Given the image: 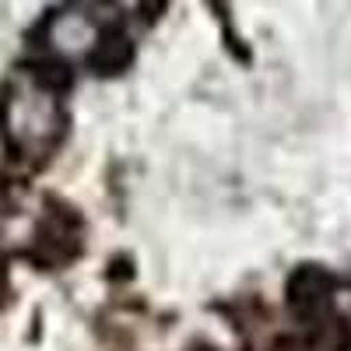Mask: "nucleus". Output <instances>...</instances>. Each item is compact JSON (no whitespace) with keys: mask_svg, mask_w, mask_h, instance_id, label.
<instances>
[{"mask_svg":"<svg viewBox=\"0 0 351 351\" xmlns=\"http://www.w3.org/2000/svg\"><path fill=\"white\" fill-rule=\"evenodd\" d=\"M106 4L123 11V14H148L155 8V0H106Z\"/></svg>","mask_w":351,"mask_h":351,"instance_id":"nucleus-3","label":"nucleus"},{"mask_svg":"<svg viewBox=\"0 0 351 351\" xmlns=\"http://www.w3.org/2000/svg\"><path fill=\"white\" fill-rule=\"evenodd\" d=\"M60 92L36 71H18L0 92V134L21 158H46L64 137Z\"/></svg>","mask_w":351,"mask_h":351,"instance_id":"nucleus-1","label":"nucleus"},{"mask_svg":"<svg viewBox=\"0 0 351 351\" xmlns=\"http://www.w3.org/2000/svg\"><path fill=\"white\" fill-rule=\"evenodd\" d=\"M46 49L64 64H84L99 53L106 43V25L102 14L92 0H71L67 8H60L43 28Z\"/></svg>","mask_w":351,"mask_h":351,"instance_id":"nucleus-2","label":"nucleus"}]
</instances>
